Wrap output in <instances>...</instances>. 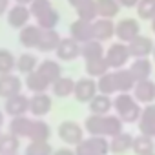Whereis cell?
<instances>
[{"label": "cell", "instance_id": "6da1fadb", "mask_svg": "<svg viewBox=\"0 0 155 155\" xmlns=\"http://www.w3.org/2000/svg\"><path fill=\"white\" fill-rule=\"evenodd\" d=\"M113 110L117 111V115H119V117L122 119V122H126V124L139 122L140 113H142L140 104H139L137 99L131 97L130 93H119V95L113 99Z\"/></svg>", "mask_w": 155, "mask_h": 155}, {"label": "cell", "instance_id": "7a4b0ae2", "mask_svg": "<svg viewBox=\"0 0 155 155\" xmlns=\"http://www.w3.org/2000/svg\"><path fill=\"white\" fill-rule=\"evenodd\" d=\"M110 151V140L104 135H91L77 144L75 155H106Z\"/></svg>", "mask_w": 155, "mask_h": 155}, {"label": "cell", "instance_id": "3957f363", "mask_svg": "<svg viewBox=\"0 0 155 155\" xmlns=\"http://www.w3.org/2000/svg\"><path fill=\"white\" fill-rule=\"evenodd\" d=\"M106 60H108V64H110V68L111 69H120V68H124L128 62H130V58H131V53H130V48H128V44L126 42H115V44H111L108 49H106Z\"/></svg>", "mask_w": 155, "mask_h": 155}, {"label": "cell", "instance_id": "277c9868", "mask_svg": "<svg viewBox=\"0 0 155 155\" xmlns=\"http://www.w3.org/2000/svg\"><path fill=\"white\" fill-rule=\"evenodd\" d=\"M58 137L62 139V142H66L69 146H77L79 142L84 140V131H82L81 124H77L73 120H64L58 126Z\"/></svg>", "mask_w": 155, "mask_h": 155}, {"label": "cell", "instance_id": "5b68a950", "mask_svg": "<svg viewBox=\"0 0 155 155\" xmlns=\"http://www.w3.org/2000/svg\"><path fill=\"white\" fill-rule=\"evenodd\" d=\"M99 91V86H97V81L93 77H86V79H81L75 82V99L79 102H90Z\"/></svg>", "mask_w": 155, "mask_h": 155}, {"label": "cell", "instance_id": "8992f818", "mask_svg": "<svg viewBox=\"0 0 155 155\" xmlns=\"http://www.w3.org/2000/svg\"><path fill=\"white\" fill-rule=\"evenodd\" d=\"M31 11H29V6H22V4H15L9 8V11L6 13V18H8V24L15 29H22L24 26L29 24V18H31Z\"/></svg>", "mask_w": 155, "mask_h": 155}, {"label": "cell", "instance_id": "52a82bcc", "mask_svg": "<svg viewBox=\"0 0 155 155\" xmlns=\"http://www.w3.org/2000/svg\"><path fill=\"white\" fill-rule=\"evenodd\" d=\"M137 35H140V26H139V20L135 18H122L115 24V37L120 40V42H130L133 40Z\"/></svg>", "mask_w": 155, "mask_h": 155}, {"label": "cell", "instance_id": "ba28073f", "mask_svg": "<svg viewBox=\"0 0 155 155\" xmlns=\"http://www.w3.org/2000/svg\"><path fill=\"white\" fill-rule=\"evenodd\" d=\"M22 91V81L15 73L0 75V99H9Z\"/></svg>", "mask_w": 155, "mask_h": 155}, {"label": "cell", "instance_id": "9c48e42d", "mask_svg": "<svg viewBox=\"0 0 155 155\" xmlns=\"http://www.w3.org/2000/svg\"><path fill=\"white\" fill-rule=\"evenodd\" d=\"M55 53H57V58L66 60V62H71V60H75V58L81 57V42H77L73 37L62 38Z\"/></svg>", "mask_w": 155, "mask_h": 155}, {"label": "cell", "instance_id": "30bf717a", "mask_svg": "<svg viewBox=\"0 0 155 155\" xmlns=\"http://www.w3.org/2000/svg\"><path fill=\"white\" fill-rule=\"evenodd\" d=\"M69 37H73L77 42H81V44H84V42L95 38V37H93V22L77 18V20L69 26Z\"/></svg>", "mask_w": 155, "mask_h": 155}, {"label": "cell", "instance_id": "8fae6325", "mask_svg": "<svg viewBox=\"0 0 155 155\" xmlns=\"http://www.w3.org/2000/svg\"><path fill=\"white\" fill-rule=\"evenodd\" d=\"M128 48H130V53L133 58H142V57H148L153 53V40L150 37H144V35H137L133 40L128 42Z\"/></svg>", "mask_w": 155, "mask_h": 155}, {"label": "cell", "instance_id": "7c38bea8", "mask_svg": "<svg viewBox=\"0 0 155 155\" xmlns=\"http://www.w3.org/2000/svg\"><path fill=\"white\" fill-rule=\"evenodd\" d=\"M51 106H53V101L49 95L44 93H33V97L29 99V113L33 117H44L51 111Z\"/></svg>", "mask_w": 155, "mask_h": 155}, {"label": "cell", "instance_id": "4fadbf2b", "mask_svg": "<svg viewBox=\"0 0 155 155\" xmlns=\"http://www.w3.org/2000/svg\"><path fill=\"white\" fill-rule=\"evenodd\" d=\"M4 108H6V113H8L9 117H20V115H26V113L29 111V99H28L26 95H22V93L13 95V97L6 99Z\"/></svg>", "mask_w": 155, "mask_h": 155}, {"label": "cell", "instance_id": "5bb4252c", "mask_svg": "<svg viewBox=\"0 0 155 155\" xmlns=\"http://www.w3.org/2000/svg\"><path fill=\"white\" fill-rule=\"evenodd\" d=\"M93 37L101 42L111 40L115 37V22L113 18H102L99 17L97 20H93Z\"/></svg>", "mask_w": 155, "mask_h": 155}, {"label": "cell", "instance_id": "9a60e30c", "mask_svg": "<svg viewBox=\"0 0 155 155\" xmlns=\"http://www.w3.org/2000/svg\"><path fill=\"white\" fill-rule=\"evenodd\" d=\"M133 97L137 99V102H142V104L155 102V82L150 79L139 81L133 88Z\"/></svg>", "mask_w": 155, "mask_h": 155}, {"label": "cell", "instance_id": "2e32d148", "mask_svg": "<svg viewBox=\"0 0 155 155\" xmlns=\"http://www.w3.org/2000/svg\"><path fill=\"white\" fill-rule=\"evenodd\" d=\"M139 131L144 135L155 137V102L146 104L142 108V113L139 119Z\"/></svg>", "mask_w": 155, "mask_h": 155}, {"label": "cell", "instance_id": "e0dca14e", "mask_svg": "<svg viewBox=\"0 0 155 155\" xmlns=\"http://www.w3.org/2000/svg\"><path fill=\"white\" fill-rule=\"evenodd\" d=\"M40 33H42V28L38 24H28L18 31V42L24 48H37Z\"/></svg>", "mask_w": 155, "mask_h": 155}, {"label": "cell", "instance_id": "ac0fdd59", "mask_svg": "<svg viewBox=\"0 0 155 155\" xmlns=\"http://www.w3.org/2000/svg\"><path fill=\"white\" fill-rule=\"evenodd\" d=\"M60 40H62V37L58 35V31H57V29H42L37 49H38V51H42V53L57 51V48H58Z\"/></svg>", "mask_w": 155, "mask_h": 155}, {"label": "cell", "instance_id": "d6986e66", "mask_svg": "<svg viewBox=\"0 0 155 155\" xmlns=\"http://www.w3.org/2000/svg\"><path fill=\"white\" fill-rule=\"evenodd\" d=\"M31 126H33V119H29V117H26V115L13 117L11 122H9V133L17 135L18 139H24V137L29 139Z\"/></svg>", "mask_w": 155, "mask_h": 155}, {"label": "cell", "instance_id": "ffe728a7", "mask_svg": "<svg viewBox=\"0 0 155 155\" xmlns=\"http://www.w3.org/2000/svg\"><path fill=\"white\" fill-rule=\"evenodd\" d=\"M26 88L33 93H44L48 88H51V82L46 79V77L40 71H31L26 75Z\"/></svg>", "mask_w": 155, "mask_h": 155}, {"label": "cell", "instance_id": "44dd1931", "mask_svg": "<svg viewBox=\"0 0 155 155\" xmlns=\"http://www.w3.org/2000/svg\"><path fill=\"white\" fill-rule=\"evenodd\" d=\"M113 73H115V81H117L119 93H130L135 88L137 81H135V77H133V73L130 69L120 68V69H113Z\"/></svg>", "mask_w": 155, "mask_h": 155}, {"label": "cell", "instance_id": "7402d4cb", "mask_svg": "<svg viewBox=\"0 0 155 155\" xmlns=\"http://www.w3.org/2000/svg\"><path fill=\"white\" fill-rule=\"evenodd\" d=\"M90 111L97 113V115H108L113 108V99L111 95H104V93H97L90 102Z\"/></svg>", "mask_w": 155, "mask_h": 155}, {"label": "cell", "instance_id": "603a6c76", "mask_svg": "<svg viewBox=\"0 0 155 155\" xmlns=\"http://www.w3.org/2000/svg\"><path fill=\"white\" fill-rule=\"evenodd\" d=\"M133 146V137L126 131H120L117 133L115 137H111L110 140V151L115 153V155H120V153H126L128 150H131Z\"/></svg>", "mask_w": 155, "mask_h": 155}, {"label": "cell", "instance_id": "cb8c5ba5", "mask_svg": "<svg viewBox=\"0 0 155 155\" xmlns=\"http://www.w3.org/2000/svg\"><path fill=\"white\" fill-rule=\"evenodd\" d=\"M153 139L155 137L144 135V133L133 137V146H131L133 153L135 155H150V153H153L155 151V140Z\"/></svg>", "mask_w": 155, "mask_h": 155}, {"label": "cell", "instance_id": "d4e9b609", "mask_svg": "<svg viewBox=\"0 0 155 155\" xmlns=\"http://www.w3.org/2000/svg\"><path fill=\"white\" fill-rule=\"evenodd\" d=\"M130 71L133 73L137 82L139 81H146V79H150V75H151V60L146 58V57L135 58L131 62V66H130Z\"/></svg>", "mask_w": 155, "mask_h": 155}, {"label": "cell", "instance_id": "484cf974", "mask_svg": "<svg viewBox=\"0 0 155 155\" xmlns=\"http://www.w3.org/2000/svg\"><path fill=\"white\" fill-rule=\"evenodd\" d=\"M37 71H40L51 84H53L57 79H60V77H62V68H60V64H58L57 60H49V58L42 60V62L38 64Z\"/></svg>", "mask_w": 155, "mask_h": 155}, {"label": "cell", "instance_id": "4316f807", "mask_svg": "<svg viewBox=\"0 0 155 155\" xmlns=\"http://www.w3.org/2000/svg\"><path fill=\"white\" fill-rule=\"evenodd\" d=\"M104 48H102V42L97 40V38H91L84 44H81V57L84 60H91V58H99V57H104Z\"/></svg>", "mask_w": 155, "mask_h": 155}, {"label": "cell", "instance_id": "83f0119b", "mask_svg": "<svg viewBox=\"0 0 155 155\" xmlns=\"http://www.w3.org/2000/svg\"><path fill=\"white\" fill-rule=\"evenodd\" d=\"M51 91H53L55 97L66 99V97L73 95V91H75V81L69 79V77H60V79H57L51 84Z\"/></svg>", "mask_w": 155, "mask_h": 155}, {"label": "cell", "instance_id": "f1b7e54d", "mask_svg": "<svg viewBox=\"0 0 155 155\" xmlns=\"http://www.w3.org/2000/svg\"><path fill=\"white\" fill-rule=\"evenodd\" d=\"M111 68H110L106 57H99V58L86 60V73H88V77H93V79H99V77H102Z\"/></svg>", "mask_w": 155, "mask_h": 155}, {"label": "cell", "instance_id": "f546056e", "mask_svg": "<svg viewBox=\"0 0 155 155\" xmlns=\"http://www.w3.org/2000/svg\"><path fill=\"white\" fill-rule=\"evenodd\" d=\"M20 148V139L13 133L0 135V155H17Z\"/></svg>", "mask_w": 155, "mask_h": 155}, {"label": "cell", "instance_id": "4dcf8cb0", "mask_svg": "<svg viewBox=\"0 0 155 155\" xmlns=\"http://www.w3.org/2000/svg\"><path fill=\"white\" fill-rule=\"evenodd\" d=\"M95 2H97V9H99V17H102V18H115L120 11L119 0H95Z\"/></svg>", "mask_w": 155, "mask_h": 155}, {"label": "cell", "instance_id": "1f68e13d", "mask_svg": "<svg viewBox=\"0 0 155 155\" xmlns=\"http://www.w3.org/2000/svg\"><path fill=\"white\" fill-rule=\"evenodd\" d=\"M97 86H99V93H104V95H113V93L119 91L113 71H108L102 77H99V79H97Z\"/></svg>", "mask_w": 155, "mask_h": 155}, {"label": "cell", "instance_id": "d6a6232c", "mask_svg": "<svg viewBox=\"0 0 155 155\" xmlns=\"http://www.w3.org/2000/svg\"><path fill=\"white\" fill-rule=\"evenodd\" d=\"M75 11H77V17L82 18V20L93 22V20L99 18V9H97V2H95V0H88V2H84L82 6L75 8Z\"/></svg>", "mask_w": 155, "mask_h": 155}, {"label": "cell", "instance_id": "836d02e7", "mask_svg": "<svg viewBox=\"0 0 155 155\" xmlns=\"http://www.w3.org/2000/svg\"><path fill=\"white\" fill-rule=\"evenodd\" d=\"M84 130L90 135H104V115L91 113L84 120Z\"/></svg>", "mask_w": 155, "mask_h": 155}, {"label": "cell", "instance_id": "e575fe53", "mask_svg": "<svg viewBox=\"0 0 155 155\" xmlns=\"http://www.w3.org/2000/svg\"><path fill=\"white\" fill-rule=\"evenodd\" d=\"M49 135H51V128L48 126V122H44L40 119H33V126H31L29 139L31 140H48Z\"/></svg>", "mask_w": 155, "mask_h": 155}, {"label": "cell", "instance_id": "d590c367", "mask_svg": "<svg viewBox=\"0 0 155 155\" xmlns=\"http://www.w3.org/2000/svg\"><path fill=\"white\" fill-rule=\"evenodd\" d=\"M38 68V60H37V57L33 55V53H22L18 58H17V69L20 71V73H31V71H35Z\"/></svg>", "mask_w": 155, "mask_h": 155}, {"label": "cell", "instance_id": "8d00e7d4", "mask_svg": "<svg viewBox=\"0 0 155 155\" xmlns=\"http://www.w3.org/2000/svg\"><path fill=\"white\" fill-rule=\"evenodd\" d=\"M122 119L117 115H104V137H115L122 131Z\"/></svg>", "mask_w": 155, "mask_h": 155}, {"label": "cell", "instance_id": "74e56055", "mask_svg": "<svg viewBox=\"0 0 155 155\" xmlns=\"http://www.w3.org/2000/svg\"><path fill=\"white\" fill-rule=\"evenodd\" d=\"M15 68H17V58L13 57V53L9 49L0 48V75L11 73Z\"/></svg>", "mask_w": 155, "mask_h": 155}, {"label": "cell", "instance_id": "f35d334b", "mask_svg": "<svg viewBox=\"0 0 155 155\" xmlns=\"http://www.w3.org/2000/svg\"><path fill=\"white\" fill-rule=\"evenodd\" d=\"M58 22H60V15H58V11H57L55 8L37 18V24H38L42 29H55Z\"/></svg>", "mask_w": 155, "mask_h": 155}, {"label": "cell", "instance_id": "ab89813d", "mask_svg": "<svg viewBox=\"0 0 155 155\" xmlns=\"http://www.w3.org/2000/svg\"><path fill=\"white\" fill-rule=\"evenodd\" d=\"M26 155H53L48 140H31L26 146Z\"/></svg>", "mask_w": 155, "mask_h": 155}, {"label": "cell", "instance_id": "60d3db41", "mask_svg": "<svg viewBox=\"0 0 155 155\" xmlns=\"http://www.w3.org/2000/svg\"><path fill=\"white\" fill-rule=\"evenodd\" d=\"M137 15L142 20H151L155 17V0H140L137 4Z\"/></svg>", "mask_w": 155, "mask_h": 155}, {"label": "cell", "instance_id": "b9f144b4", "mask_svg": "<svg viewBox=\"0 0 155 155\" xmlns=\"http://www.w3.org/2000/svg\"><path fill=\"white\" fill-rule=\"evenodd\" d=\"M49 9H53V4H51V0H33V2L29 4V11L35 18L42 17L44 13H48Z\"/></svg>", "mask_w": 155, "mask_h": 155}, {"label": "cell", "instance_id": "7bdbcfd3", "mask_svg": "<svg viewBox=\"0 0 155 155\" xmlns=\"http://www.w3.org/2000/svg\"><path fill=\"white\" fill-rule=\"evenodd\" d=\"M139 2H140V0H119L120 8H137Z\"/></svg>", "mask_w": 155, "mask_h": 155}, {"label": "cell", "instance_id": "ee69618b", "mask_svg": "<svg viewBox=\"0 0 155 155\" xmlns=\"http://www.w3.org/2000/svg\"><path fill=\"white\" fill-rule=\"evenodd\" d=\"M9 11V0H0V17Z\"/></svg>", "mask_w": 155, "mask_h": 155}, {"label": "cell", "instance_id": "f6af8a7d", "mask_svg": "<svg viewBox=\"0 0 155 155\" xmlns=\"http://www.w3.org/2000/svg\"><path fill=\"white\" fill-rule=\"evenodd\" d=\"M53 155H75V151H71V150H68V148H62V150L53 151Z\"/></svg>", "mask_w": 155, "mask_h": 155}, {"label": "cell", "instance_id": "bcb514c9", "mask_svg": "<svg viewBox=\"0 0 155 155\" xmlns=\"http://www.w3.org/2000/svg\"><path fill=\"white\" fill-rule=\"evenodd\" d=\"M84 2H88V0H68V4H69L71 8H79V6H82Z\"/></svg>", "mask_w": 155, "mask_h": 155}, {"label": "cell", "instance_id": "7dc6e473", "mask_svg": "<svg viewBox=\"0 0 155 155\" xmlns=\"http://www.w3.org/2000/svg\"><path fill=\"white\" fill-rule=\"evenodd\" d=\"M13 2H15V4H22V6H29L33 0H13Z\"/></svg>", "mask_w": 155, "mask_h": 155}, {"label": "cell", "instance_id": "c3c4849f", "mask_svg": "<svg viewBox=\"0 0 155 155\" xmlns=\"http://www.w3.org/2000/svg\"><path fill=\"white\" fill-rule=\"evenodd\" d=\"M151 31H153V35H155V17L151 18Z\"/></svg>", "mask_w": 155, "mask_h": 155}, {"label": "cell", "instance_id": "681fc988", "mask_svg": "<svg viewBox=\"0 0 155 155\" xmlns=\"http://www.w3.org/2000/svg\"><path fill=\"white\" fill-rule=\"evenodd\" d=\"M2 124H4V113L0 111V126H2Z\"/></svg>", "mask_w": 155, "mask_h": 155}, {"label": "cell", "instance_id": "f907efd6", "mask_svg": "<svg viewBox=\"0 0 155 155\" xmlns=\"http://www.w3.org/2000/svg\"><path fill=\"white\" fill-rule=\"evenodd\" d=\"M151 55H153V58H155V48H153V53H151Z\"/></svg>", "mask_w": 155, "mask_h": 155}, {"label": "cell", "instance_id": "816d5d0a", "mask_svg": "<svg viewBox=\"0 0 155 155\" xmlns=\"http://www.w3.org/2000/svg\"><path fill=\"white\" fill-rule=\"evenodd\" d=\"M150 155H155V151H153V153H150Z\"/></svg>", "mask_w": 155, "mask_h": 155}]
</instances>
